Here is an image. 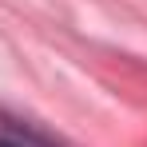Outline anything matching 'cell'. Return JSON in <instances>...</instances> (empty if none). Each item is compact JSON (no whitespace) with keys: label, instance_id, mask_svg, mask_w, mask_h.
<instances>
[{"label":"cell","instance_id":"1","mask_svg":"<svg viewBox=\"0 0 147 147\" xmlns=\"http://www.w3.org/2000/svg\"><path fill=\"white\" fill-rule=\"evenodd\" d=\"M0 147H12V143H4V139H0Z\"/></svg>","mask_w":147,"mask_h":147}]
</instances>
